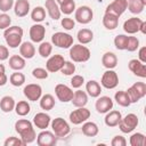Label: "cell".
Wrapping results in <instances>:
<instances>
[{"label": "cell", "instance_id": "cell-1", "mask_svg": "<svg viewBox=\"0 0 146 146\" xmlns=\"http://www.w3.org/2000/svg\"><path fill=\"white\" fill-rule=\"evenodd\" d=\"M15 130L25 144H31L36 139V133L33 128V123L26 119L17 120L15 122Z\"/></svg>", "mask_w": 146, "mask_h": 146}, {"label": "cell", "instance_id": "cell-2", "mask_svg": "<svg viewBox=\"0 0 146 146\" xmlns=\"http://www.w3.org/2000/svg\"><path fill=\"white\" fill-rule=\"evenodd\" d=\"M23 34H24L23 29L21 26H17V25L9 26L3 32V36H5V40H6V43L9 46V48L19 47V44L22 43Z\"/></svg>", "mask_w": 146, "mask_h": 146}, {"label": "cell", "instance_id": "cell-3", "mask_svg": "<svg viewBox=\"0 0 146 146\" xmlns=\"http://www.w3.org/2000/svg\"><path fill=\"white\" fill-rule=\"evenodd\" d=\"M90 50L81 43L72 44L70 48V57L75 63H84L90 59Z\"/></svg>", "mask_w": 146, "mask_h": 146}, {"label": "cell", "instance_id": "cell-4", "mask_svg": "<svg viewBox=\"0 0 146 146\" xmlns=\"http://www.w3.org/2000/svg\"><path fill=\"white\" fill-rule=\"evenodd\" d=\"M138 123H139L138 116L136 114H133V113H129L124 117L121 119V121L119 122L117 125H119V129L123 133H130L137 128Z\"/></svg>", "mask_w": 146, "mask_h": 146}, {"label": "cell", "instance_id": "cell-5", "mask_svg": "<svg viewBox=\"0 0 146 146\" xmlns=\"http://www.w3.org/2000/svg\"><path fill=\"white\" fill-rule=\"evenodd\" d=\"M51 43L58 48L67 49L73 44V36L65 32H56L51 35Z\"/></svg>", "mask_w": 146, "mask_h": 146}, {"label": "cell", "instance_id": "cell-6", "mask_svg": "<svg viewBox=\"0 0 146 146\" xmlns=\"http://www.w3.org/2000/svg\"><path fill=\"white\" fill-rule=\"evenodd\" d=\"M50 124H51L52 132L55 133L56 137H65L71 131L70 124L63 117H56V119H54L50 122Z\"/></svg>", "mask_w": 146, "mask_h": 146}, {"label": "cell", "instance_id": "cell-7", "mask_svg": "<svg viewBox=\"0 0 146 146\" xmlns=\"http://www.w3.org/2000/svg\"><path fill=\"white\" fill-rule=\"evenodd\" d=\"M89 117H90V111L88 108H86L84 106L83 107H76V110L72 111L70 113V116H68L71 123L75 124V125L86 122Z\"/></svg>", "mask_w": 146, "mask_h": 146}, {"label": "cell", "instance_id": "cell-8", "mask_svg": "<svg viewBox=\"0 0 146 146\" xmlns=\"http://www.w3.org/2000/svg\"><path fill=\"white\" fill-rule=\"evenodd\" d=\"M94 11L88 6H80L75 8V21L80 24H88L92 21Z\"/></svg>", "mask_w": 146, "mask_h": 146}, {"label": "cell", "instance_id": "cell-9", "mask_svg": "<svg viewBox=\"0 0 146 146\" xmlns=\"http://www.w3.org/2000/svg\"><path fill=\"white\" fill-rule=\"evenodd\" d=\"M100 84L106 89H114L119 84V76L116 72L113 70H107L106 72H104L100 80Z\"/></svg>", "mask_w": 146, "mask_h": 146}, {"label": "cell", "instance_id": "cell-10", "mask_svg": "<svg viewBox=\"0 0 146 146\" xmlns=\"http://www.w3.org/2000/svg\"><path fill=\"white\" fill-rule=\"evenodd\" d=\"M23 94L24 96L31 100V102H36L41 98L42 96V88L40 84H36V83H30L27 86L24 87L23 89Z\"/></svg>", "mask_w": 146, "mask_h": 146}, {"label": "cell", "instance_id": "cell-11", "mask_svg": "<svg viewBox=\"0 0 146 146\" xmlns=\"http://www.w3.org/2000/svg\"><path fill=\"white\" fill-rule=\"evenodd\" d=\"M55 94H56V97L58 98V100H60L62 103H68L72 100L74 92L68 86L63 84V83H58L55 87Z\"/></svg>", "mask_w": 146, "mask_h": 146}, {"label": "cell", "instance_id": "cell-12", "mask_svg": "<svg viewBox=\"0 0 146 146\" xmlns=\"http://www.w3.org/2000/svg\"><path fill=\"white\" fill-rule=\"evenodd\" d=\"M56 140H57V137L55 136V133L46 129L42 130L36 136V144L39 146H52L56 144Z\"/></svg>", "mask_w": 146, "mask_h": 146}, {"label": "cell", "instance_id": "cell-13", "mask_svg": "<svg viewBox=\"0 0 146 146\" xmlns=\"http://www.w3.org/2000/svg\"><path fill=\"white\" fill-rule=\"evenodd\" d=\"M127 8H128V0H114L106 7L105 13H111L120 17L127 10Z\"/></svg>", "mask_w": 146, "mask_h": 146}, {"label": "cell", "instance_id": "cell-14", "mask_svg": "<svg viewBox=\"0 0 146 146\" xmlns=\"http://www.w3.org/2000/svg\"><path fill=\"white\" fill-rule=\"evenodd\" d=\"M65 63V59L62 55H52L46 63V70L50 73H55L60 71Z\"/></svg>", "mask_w": 146, "mask_h": 146}, {"label": "cell", "instance_id": "cell-15", "mask_svg": "<svg viewBox=\"0 0 146 146\" xmlns=\"http://www.w3.org/2000/svg\"><path fill=\"white\" fill-rule=\"evenodd\" d=\"M95 108L99 114H106L108 111L113 108V100L108 96H102L98 97V99L95 103Z\"/></svg>", "mask_w": 146, "mask_h": 146}, {"label": "cell", "instance_id": "cell-16", "mask_svg": "<svg viewBox=\"0 0 146 146\" xmlns=\"http://www.w3.org/2000/svg\"><path fill=\"white\" fill-rule=\"evenodd\" d=\"M44 35H46V27L42 24L36 23L30 27V38L32 42H35V43L42 42V40L44 39Z\"/></svg>", "mask_w": 146, "mask_h": 146}, {"label": "cell", "instance_id": "cell-17", "mask_svg": "<svg viewBox=\"0 0 146 146\" xmlns=\"http://www.w3.org/2000/svg\"><path fill=\"white\" fill-rule=\"evenodd\" d=\"M51 122V117L49 114L44 113V112H39L34 115L33 117V124L38 128V129H41V130H44L49 127Z\"/></svg>", "mask_w": 146, "mask_h": 146}, {"label": "cell", "instance_id": "cell-18", "mask_svg": "<svg viewBox=\"0 0 146 146\" xmlns=\"http://www.w3.org/2000/svg\"><path fill=\"white\" fill-rule=\"evenodd\" d=\"M128 67L135 75L143 79L146 78V65L141 63L139 59H131L128 63Z\"/></svg>", "mask_w": 146, "mask_h": 146}, {"label": "cell", "instance_id": "cell-19", "mask_svg": "<svg viewBox=\"0 0 146 146\" xmlns=\"http://www.w3.org/2000/svg\"><path fill=\"white\" fill-rule=\"evenodd\" d=\"M141 19L138 17H131L128 18L124 23H123V30L125 33L128 34H135L137 32H139V26L141 24Z\"/></svg>", "mask_w": 146, "mask_h": 146}, {"label": "cell", "instance_id": "cell-20", "mask_svg": "<svg viewBox=\"0 0 146 146\" xmlns=\"http://www.w3.org/2000/svg\"><path fill=\"white\" fill-rule=\"evenodd\" d=\"M44 6H46L47 13H48V15L50 16L51 19L57 21V19L60 18L62 13H60L59 6H58V3L56 2V0H46Z\"/></svg>", "mask_w": 146, "mask_h": 146}, {"label": "cell", "instance_id": "cell-21", "mask_svg": "<svg viewBox=\"0 0 146 146\" xmlns=\"http://www.w3.org/2000/svg\"><path fill=\"white\" fill-rule=\"evenodd\" d=\"M19 55L25 59H31L35 55V47L30 41L22 42L19 44Z\"/></svg>", "mask_w": 146, "mask_h": 146}, {"label": "cell", "instance_id": "cell-22", "mask_svg": "<svg viewBox=\"0 0 146 146\" xmlns=\"http://www.w3.org/2000/svg\"><path fill=\"white\" fill-rule=\"evenodd\" d=\"M30 11L29 0H17L14 3V13L17 17H25Z\"/></svg>", "mask_w": 146, "mask_h": 146}, {"label": "cell", "instance_id": "cell-23", "mask_svg": "<svg viewBox=\"0 0 146 146\" xmlns=\"http://www.w3.org/2000/svg\"><path fill=\"white\" fill-rule=\"evenodd\" d=\"M121 119H122L121 112L114 110V111H108V112L106 113V116H105L104 121H105V124H106L107 127L114 128V127H116V125L119 124V122L121 121Z\"/></svg>", "mask_w": 146, "mask_h": 146}, {"label": "cell", "instance_id": "cell-24", "mask_svg": "<svg viewBox=\"0 0 146 146\" xmlns=\"http://www.w3.org/2000/svg\"><path fill=\"white\" fill-rule=\"evenodd\" d=\"M71 102L75 107H83L88 103V95H87L86 91H82V90L78 89L76 91H74Z\"/></svg>", "mask_w": 146, "mask_h": 146}, {"label": "cell", "instance_id": "cell-25", "mask_svg": "<svg viewBox=\"0 0 146 146\" xmlns=\"http://www.w3.org/2000/svg\"><path fill=\"white\" fill-rule=\"evenodd\" d=\"M102 64L107 70H113L117 65V57H116V55L114 52H111V51L105 52L103 55V57H102Z\"/></svg>", "mask_w": 146, "mask_h": 146}, {"label": "cell", "instance_id": "cell-26", "mask_svg": "<svg viewBox=\"0 0 146 146\" xmlns=\"http://www.w3.org/2000/svg\"><path fill=\"white\" fill-rule=\"evenodd\" d=\"M86 91L87 94L92 97V98H97L100 96L102 92V86L96 81V80H89L86 83Z\"/></svg>", "mask_w": 146, "mask_h": 146}, {"label": "cell", "instance_id": "cell-27", "mask_svg": "<svg viewBox=\"0 0 146 146\" xmlns=\"http://www.w3.org/2000/svg\"><path fill=\"white\" fill-rule=\"evenodd\" d=\"M103 25L105 26V29H107L110 31L115 30L119 25V17L114 14L105 13V15L103 17Z\"/></svg>", "mask_w": 146, "mask_h": 146}, {"label": "cell", "instance_id": "cell-28", "mask_svg": "<svg viewBox=\"0 0 146 146\" xmlns=\"http://www.w3.org/2000/svg\"><path fill=\"white\" fill-rule=\"evenodd\" d=\"M99 132V128L95 122H83L82 125V133L87 137H95Z\"/></svg>", "mask_w": 146, "mask_h": 146}, {"label": "cell", "instance_id": "cell-29", "mask_svg": "<svg viewBox=\"0 0 146 146\" xmlns=\"http://www.w3.org/2000/svg\"><path fill=\"white\" fill-rule=\"evenodd\" d=\"M9 67L14 71H21L25 67V58L21 55H13L9 58Z\"/></svg>", "mask_w": 146, "mask_h": 146}, {"label": "cell", "instance_id": "cell-30", "mask_svg": "<svg viewBox=\"0 0 146 146\" xmlns=\"http://www.w3.org/2000/svg\"><path fill=\"white\" fill-rule=\"evenodd\" d=\"M15 99L11 96H3L0 100V110L5 113H10L15 108Z\"/></svg>", "mask_w": 146, "mask_h": 146}, {"label": "cell", "instance_id": "cell-31", "mask_svg": "<svg viewBox=\"0 0 146 146\" xmlns=\"http://www.w3.org/2000/svg\"><path fill=\"white\" fill-rule=\"evenodd\" d=\"M76 38H78V41L81 43V44H87L89 42L92 41L94 39V33L91 30L89 29H81L78 34H76Z\"/></svg>", "mask_w": 146, "mask_h": 146}, {"label": "cell", "instance_id": "cell-32", "mask_svg": "<svg viewBox=\"0 0 146 146\" xmlns=\"http://www.w3.org/2000/svg\"><path fill=\"white\" fill-rule=\"evenodd\" d=\"M39 100H40V107L43 111H50L55 106V98L50 94H46V95L41 96V98Z\"/></svg>", "mask_w": 146, "mask_h": 146}, {"label": "cell", "instance_id": "cell-33", "mask_svg": "<svg viewBox=\"0 0 146 146\" xmlns=\"http://www.w3.org/2000/svg\"><path fill=\"white\" fill-rule=\"evenodd\" d=\"M31 18L35 23H41L46 19V9L41 6L34 7L33 10L31 11Z\"/></svg>", "mask_w": 146, "mask_h": 146}, {"label": "cell", "instance_id": "cell-34", "mask_svg": "<svg viewBox=\"0 0 146 146\" xmlns=\"http://www.w3.org/2000/svg\"><path fill=\"white\" fill-rule=\"evenodd\" d=\"M15 112H16V114L17 115H19V116H25V115H27L29 113H30V111H31V106H30V104L26 102V100H19L16 105H15Z\"/></svg>", "mask_w": 146, "mask_h": 146}, {"label": "cell", "instance_id": "cell-35", "mask_svg": "<svg viewBox=\"0 0 146 146\" xmlns=\"http://www.w3.org/2000/svg\"><path fill=\"white\" fill-rule=\"evenodd\" d=\"M114 99L116 100V103L120 105V106H122V107H128V106H130V99H129V97H128V95H127V92L125 91H123V90H119V91H116L115 92V95H114Z\"/></svg>", "mask_w": 146, "mask_h": 146}, {"label": "cell", "instance_id": "cell-36", "mask_svg": "<svg viewBox=\"0 0 146 146\" xmlns=\"http://www.w3.org/2000/svg\"><path fill=\"white\" fill-rule=\"evenodd\" d=\"M144 8H145V5L140 0H128V8L127 9H129L130 13L137 15V14L143 13Z\"/></svg>", "mask_w": 146, "mask_h": 146}, {"label": "cell", "instance_id": "cell-37", "mask_svg": "<svg viewBox=\"0 0 146 146\" xmlns=\"http://www.w3.org/2000/svg\"><path fill=\"white\" fill-rule=\"evenodd\" d=\"M38 51H39V55L43 58H47L51 55V51H52V44L51 42H48V41H42L40 42V46L38 48Z\"/></svg>", "mask_w": 146, "mask_h": 146}, {"label": "cell", "instance_id": "cell-38", "mask_svg": "<svg viewBox=\"0 0 146 146\" xmlns=\"http://www.w3.org/2000/svg\"><path fill=\"white\" fill-rule=\"evenodd\" d=\"M9 82L14 86V87H21L24 84L25 82V75L18 71L14 72L10 76H9Z\"/></svg>", "mask_w": 146, "mask_h": 146}, {"label": "cell", "instance_id": "cell-39", "mask_svg": "<svg viewBox=\"0 0 146 146\" xmlns=\"http://www.w3.org/2000/svg\"><path fill=\"white\" fill-rule=\"evenodd\" d=\"M59 9H60V13H63L65 15H70L75 10V1L74 0H66L59 5Z\"/></svg>", "mask_w": 146, "mask_h": 146}, {"label": "cell", "instance_id": "cell-40", "mask_svg": "<svg viewBox=\"0 0 146 146\" xmlns=\"http://www.w3.org/2000/svg\"><path fill=\"white\" fill-rule=\"evenodd\" d=\"M129 143H130V145H131V146H144V145L146 144L145 136H144L141 132L132 133V135H131V137H130Z\"/></svg>", "mask_w": 146, "mask_h": 146}, {"label": "cell", "instance_id": "cell-41", "mask_svg": "<svg viewBox=\"0 0 146 146\" xmlns=\"http://www.w3.org/2000/svg\"><path fill=\"white\" fill-rule=\"evenodd\" d=\"M128 41V35L125 34H119L114 38V46L117 50H125Z\"/></svg>", "mask_w": 146, "mask_h": 146}, {"label": "cell", "instance_id": "cell-42", "mask_svg": "<svg viewBox=\"0 0 146 146\" xmlns=\"http://www.w3.org/2000/svg\"><path fill=\"white\" fill-rule=\"evenodd\" d=\"M138 47H139V40H138V38H136V36H128L125 50L132 52V51H136L138 49Z\"/></svg>", "mask_w": 146, "mask_h": 146}, {"label": "cell", "instance_id": "cell-43", "mask_svg": "<svg viewBox=\"0 0 146 146\" xmlns=\"http://www.w3.org/2000/svg\"><path fill=\"white\" fill-rule=\"evenodd\" d=\"M60 72L64 75H72L75 72V65L70 60H65L63 67L60 68Z\"/></svg>", "mask_w": 146, "mask_h": 146}, {"label": "cell", "instance_id": "cell-44", "mask_svg": "<svg viewBox=\"0 0 146 146\" xmlns=\"http://www.w3.org/2000/svg\"><path fill=\"white\" fill-rule=\"evenodd\" d=\"M32 75L35 79H38V80H44V79L48 78L49 74H48V71L46 68H43V67H35L32 71Z\"/></svg>", "mask_w": 146, "mask_h": 146}, {"label": "cell", "instance_id": "cell-45", "mask_svg": "<svg viewBox=\"0 0 146 146\" xmlns=\"http://www.w3.org/2000/svg\"><path fill=\"white\" fill-rule=\"evenodd\" d=\"M125 92H127V95H128V97H129L131 104H132V103H138L139 99H141V97L139 96V94L137 92V90H136L132 86H131L130 88H128V90H127Z\"/></svg>", "mask_w": 146, "mask_h": 146}, {"label": "cell", "instance_id": "cell-46", "mask_svg": "<svg viewBox=\"0 0 146 146\" xmlns=\"http://www.w3.org/2000/svg\"><path fill=\"white\" fill-rule=\"evenodd\" d=\"M3 145L5 146H24L26 144L21 138H17V137H8L3 141Z\"/></svg>", "mask_w": 146, "mask_h": 146}, {"label": "cell", "instance_id": "cell-47", "mask_svg": "<svg viewBox=\"0 0 146 146\" xmlns=\"http://www.w3.org/2000/svg\"><path fill=\"white\" fill-rule=\"evenodd\" d=\"M11 24V18L8 14L2 13L0 14V30H6Z\"/></svg>", "mask_w": 146, "mask_h": 146}, {"label": "cell", "instance_id": "cell-48", "mask_svg": "<svg viewBox=\"0 0 146 146\" xmlns=\"http://www.w3.org/2000/svg\"><path fill=\"white\" fill-rule=\"evenodd\" d=\"M84 83V78L82 75H79V74H75L72 76L71 79V86L75 89H79L80 87H82V84Z\"/></svg>", "mask_w": 146, "mask_h": 146}, {"label": "cell", "instance_id": "cell-49", "mask_svg": "<svg viewBox=\"0 0 146 146\" xmlns=\"http://www.w3.org/2000/svg\"><path fill=\"white\" fill-rule=\"evenodd\" d=\"M60 24H62V26L64 27V30L70 31V30H73V29H74V26H75V21L72 19V18H70V17H64V18H62Z\"/></svg>", "mask_w": 146, "mask_h": 146}, {"label": "cell", "instance_id": "cell-50", "mask_svg": "<svg viewBox=\"0 0 146 146\" xmlns=\"http://www.w3.org/2000/svg\"><path fill=\"white\" fill-rule=\"evenodd\" d=\"M14 7V0H0V10L2 13L9 11Z\"/></svg>", "mask_w": 146, "mask_h": 146}, {"label": "cell", "instance_id": "cell-51", "mask_svg": "<svg viewBox=\"0 0 146 146\" xmlns=\"http://www.w3.org/2000/svg\"><path fill=\"white\" fill-rule=\"evenodd\" d=\"M132 87L137 90V92L139 94V96L143 98L146 96V84L144 82H135L132 84Z\"/></svg>", "mask_w": 146, "mask_h": 146}, {"label": "cell", "instance_id": "cell-52", "mask_svg": "<svg viewBox=\"0 0 146 146\" xmlns=\"http://www.w3.org/2000/svg\"><path fill=\"white\" fill-rule=\"evenodd\" d=\"M111 145L112 146H125L127 145V140L123 136H115L113 137L112 141H111Z\"/></svg>", "mask_w": 146, "mask_h": 146}, {"label": "cell", "instance_id": "cell-53", "mask_svg": "<svg viewBox=\"0 0 146 146\" xmlns=\"http://www.w3.org/2000/svg\"><path fill=\"white\" fill-rule=\"evenodd\" d=\"M9 57V50L6 46L0 44V60H6Z\"/></svg>", "mask_w": 146, "mask_h": 146}, {"label": "cell", "instance_id": "cell-54", "mask_svg": "<svg viewBox=\"0 0 146 146\" xmlns=\"http://www.w3.org/2000/svg\"><path fill=\"white\" fill-rule=\"evenodd\" d=\"M138 59L141 63H146V47H141L138 51Z\"/></svg>", "mask_w": 146, "mask_h": 146}, {"label": "cell", "instance_id": "cell-55", "mask_svg": "<svg viewBox=\"0 0 146 146\" xmlns=\"http://www.w3.org/2000/svg\"><path fill=\"white\" fill-rule=\"evenodd\" d=\"M7 81H8V78H7L6 73H5V72H3V73H0V87L5 86V84L7 83Z\"/></svg>", "mask_w": 146, "mask_h": 146}, {"label": "cell", "instance_id": "cell-56", "mask_svg": "<svg viewBox=\"0 0 146 146\" xmlns=\"http://www.w3.org/2000/svg\"><path fill=\"white\" fill-rule=\"evenodd\" d=\"M139 32H141L143 34H145L146 33V22H141V24H140V26H139Z\"/></svg>", "mask_w": 146, "mask_h": 146}, {"label": "cell", "instance_id": "cell-57", "mask_svg": "<svg viewBox=\"0 0 146 146\" xmlns=\"http://www.w3.org/2000/svg\"><path fill=\"white\" fill-rule=\"evenodd\" d=\"M3 72H6L5 65H3V64H0V73H3Z\"/></svg>", "mask_w": 146, "mask_h": 146}, {"label": "cell", "instance_id": "cell-58", "mask_svg": "<svg viewBox=\"0 0 146 146\" xmlns=\"http://www.w3.org/2000/svg\"><path fill=\"white\" fill-rule=\"evenodd\" d=\"M64 1H66V0H56V2H57V3H58V6H59V5H60V3H63V2H64Z\"/></svg>", "mask_w": 146, "mask_h": 146}, {"label": "cell", "instance_id": "cell-59", "mask_svg": "<svg viewBox=\"0 0 146 146\" xmlns=\"http://www.w3.org/2000/svg\"><path fill=\"white\" fill-rule=\"evenodd\" d=\"M140 1H141V2H143L145 6H146V0H140Z\"/></svg>", "mask_w": 146, "mask_h": 146}]
</instances>
